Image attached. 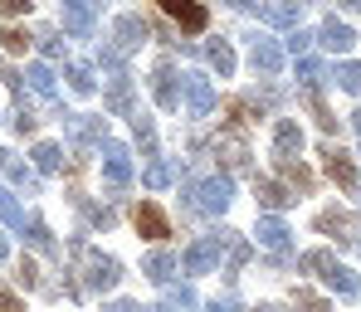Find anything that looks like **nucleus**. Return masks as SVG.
<instances>
[{"mask_svg": "<svg viewBox=\"0 0 361 312\" xmlns=\"http://www.w3.org/2000/svg\"><path fill=\"white\" fill-rule=\"evenodd\" d=\"M302 268H312V273H317L327 288H337L342 298H357V278H352V273H347V268H342V263H337V258H332L327 249L302 254Z\"/></svg>", "mask_w": 361, "mask_h": 312, "instance_id": "nucleus-1", "label": "nucleus"}, {"mask_svg": "<svg viewBox=\"0 0 361 312\" xmlns=\"http://www.w3.org/2000/svg\"><path fill=\"white\" fill-rule=\"evenodd\" d=\"M180 93H185L190 118H210L215 113V83L205 73H180Z\"/></svg>", "mask_w": 361, "mask_h": 312, "instance_id": "nucleus-2", "label": "nucleus"}, {"mask_svg": "<svg viewBox=\"0 0 361 312\" xmlns=\"http://www.w3.org/2000/svg\"><path fill=\"white\" fill-rule=\"evenodd\" d=\"M190 205H195L200 215H220V210L230 205V181H225V176L195 181V186H190Z\"/></svg>", "mask_w": 361, "mask_h": 312, "instance_id": "nucleus-3", "label": "nucleus"}, {"mask_svg": "<svg viewBox=\"0 0 361 312\" xmlns=\"http://www.w3.org/2000/svg\"><path fill=\"white\" fill-rule=\"evenodd\" d=\"M118 258H108V254H83V283L93 288V293H108V288H118Z\"/></svg>", "mask_w": 361, "mask_h": 312, "instance_id": "nucleus-4", "label": "nucleus"}, {"mask_svg": "<svg viewBox=\"0 0 361 312\" xmlns=\"http://www.w3.org/2000/svg\"><path fill=\"white\" fill-rule=\"evenodd\" d=\"M220 249H225V235H205V239H195L185 258H180V268L185 273H210L215 263H220Z\"/></svg>", "mask_w": 361, "mask_h": 312, "instance_id": "nucleus-5", "label": "nucleus"}, {"mask_svg": "<svg viewBox=\"0 0 361 312\" xmlns=\"http://www.w3.org/2000/svg\"><path fill=\"white\" fill-rule=\"evenodd\" d=\"M157 5H161V10H166V15L176 20L180 30H190V35L210 25V15H205V5H195V0H157Z\"/></svg>", "mask_w": 361, "mask_h": 312, "instance_id": "nucleus-6", "label": "nucleus"}, {"mask_svg": "<svg viewBox=\"0 0 361 312\" xmlns=\"http://www.w3.org/2000/svg\"><path fill=\"white\" fill-rule=\"evenodd\" d=\"M254 235H259V244H264V249H274V254H288V249H293V230H288L279 215H264Z\"/></svg>", "mask_w": 361, "mask_h": 312, "instance_id": "nucleus-7", "label": "nucleus"}, {"mask_svg": "<svg viewBox=\"0 0 361 312\" xmlns=\"http://www.w3.org/2000/svg\"><path fill=\"white\" fill-rule=\"evenodd\" d=\"M103 176H108V186H113V190L132 181V156L122 151L118 142H108V156H103Z\"/></svg>", "mask_w": 361, "mask_h": 312, "instance_id": "nucleus-8", "label": "nucleus"}, {"mask_svg": "<svg viewBox=\"0 0 361 312\" xmlns=\"http://www.w3.org/2000/svg\"><path fill=\"white\" fill-rule=\"evenodd\" d=\"M137 230H142L147 239H166V235H171V220H166L152 200H142V205H137Z\"/></svg>", "mask_w": 361, "mask_h": 312, "instance_id": "nucleus-9", "label": "nucleus"}, {"mask_svg": "<svg viewBox=\"0 0 361 312\" xmlns=\"http://www.w3.org/2000/svg\"><path fill=\"white\" fill-rule=\"evenodd\" d=\"M152 93H157V103H161L166 113H176V108H180V88H176V73H171L166 63H161V68L152 73Z\"/></svg>", "mask_w": 361, "mask_h": 312, "instance_id": "nucleus-10", "label": "nucleus"}, {"mask_svg": "<svg viewBox=\"0 0 361 312\" xmlns=\"http://www.w3.org/2000/svg\"><path fill=\"white\" fill-rule=\"evenodd\" d=\"M142 39H147V25H142V20H137V15H122L118 25H113V49H137V44H142Z\"/></svg>", "mask_w": 361, "mask_h": 312, "instance_id": "nucleus-11", "label": "nucleus"}, {"mask_svg": "<svg viewBox=\"0 0 361 312\" xmlns=\"http://www.w3.org/2000/svg\"><path fill=\"white\" fill-rule=\"evenodd\" d=\"M327 176H332L342 190H357V166H352V156L337 151V146H327Z\"/></svg>", "mask_w": 361, "mask_h": 312, "instance_id": "nucleus-12", "label": "nucleus"}, {"mask_svg": "<svg viewBox=\"0 0 361 312\" xmlns=\"http://www.w3.org/2000/svg\"><path fill=\"white\" fill-rule=\"evenodd\" d=\"M317 230L332 235V239H352L357 220H352V210H322V215H317Z\"/></svg>", "mask_w": 361, "mask_h": 312, "instance_id": "nucleus-13", "label": "nucleus"}, {"mask_svg": "<svg viewBox=\"0 0 361 312\" xmlns=\"http://www.w3.org/2000/svg\"><path fill=\"white\" fill-rule=\"evenodd\" d=\"M298 151H302L298 123H279V132H274V156H279V161H293Z\"/></svg>", "mask_w": 361, "mask_h": 312, "instance_id": "nucleus-14", "label": "nucleus"}, {"mask_svg": "<svg viewBox=\"0 0 361 312\" xmlns=\"http://www.w3.org/2000/svg\"><path fill=\"white\" fill-rule=\"evenodd\" d=\"M254 195H259V205H264V210H274V215H279L283 205H293V190L279 186V181H254Z\"/></svg>", "mask_w": 361, "mask_h": 312, "instance_id": "nucleus-15", "label": "nucleus"}, {"mask_svg": "<svg viewBox=\"0 0 361 312\" xmlns=\"http://www.w3.org/2000/svg\"><path fill=\"white\" fill-rule=\"evenodd\" d=\"M108 108L113 113H132V78L113 68V78H108Z\"/></svg>", "mask_w": 361, "mask_h": 312, "instance_id": "nucleus-16", "label": "nucleus"}, {"mask_svg": "<svg viewBox=\"0 0 361 312\" xmlns=\"http://www.w3.org/2000/svg\"><path fill=\"white\" fill-rule=\"evenodd\" d=\"M254 68L259 73H279L283 68V49L274 39H254Z\"/></svg>", "mask_w": 361, "mask_h": 312, "instance_id": "nucleus-17", "label": "nucleus"}, {"mask_svg": "<svg viewBox=\"0 0 361 312\" xmlns=\"http://www.w3.org/2000/svg\"><path fill=\"white\" fill-rule=\"evenodd\" d=\"M103 132H108L103 118H68V137L83 142V146H88V142H103Z\"/></svg>", "mask_w": 361, "mask_h": 312, "instance_id": "nucleus-18", "label": "nucleus"}, {"mask_svg": "<svg viewBox=\"0 0 361 312\" xmlns=\"http://www.w3.org/2000/svg\"><path fill=\"white\" fill-rule=\"evenodd\" d=\"M171 268H176V258L166 249H157V254H147V263H142V273L152 278V283H171Z\"/></svg>", "mask_w": 361, "mask_h": 312, "instance_id": "nucleus-19", "label": "nucleus"}, {"mask_svg": "<svg viewBox=\"0 0 361 312\" xmlns=\"http://www.w3.org/2000/svg\"><path fill=\"white\" fill-rule=\"evenodd\" d=\"M352 39H357V35H352L347 25H337V20H327V25H322V44H327L332 54H347V49H352Z\"/></svg>", "mask_w": 361, "mask_h": 312, "instance_id": "nucleus-20", "label": "nucleus"}, {"mask_svg": "<svg viewBox=\"0 0 361 312\" xmlns=\"http://www.w3.org/2000/svg\"><path fill=\"white\" fill-rule=\"evenodd\" d=\"M0 171H5V176H10V181H15V186H20V190H35V171H30L25 161H15L10 151L0 156Z\"/></svg>", "mask_w": 361, "mask_h": 312, "instance_id": "nucleus-21", "label": "nucleus"}, {"mask_svg": "<svg viewBox=\"0 0 361 312\" xmlns=\"http://www.w3.org/2000/svg\"><path fill=\"white\" fill-rule=\"evenodd\" d=\"M30 88L39 93V98H54V73H49V63H30Z\"/></svg>", "mask_w": 361, "mask_h": 312, "instance_id": "nucleus-22", "label": "nucleus"}, {"mask_svg": "<svg viewBox=\"0 0 361 312\" xmlns=\"http://www.w3.org/2000/svg\"><path fill=\"white\" fill-rule=\"evenodd\" d=\"M220 151H225V161H230V166H244V156H249V146H244V137L235 132V127L225 132V142H220Z\"/></svg>", "mask_w": 361, "mask_h": 312, "instance_id": "nucleus-23", "label": "nucleus"}, {"mask_svg": "<svg viewBox=\"0 0 361 312\" xmlns=\"http://www.w3.org/2000/svg\"><path fill=\"white\" fill-rule=\"evenodd\" d=\"M0 220H5L10 230H25V210H20V200H15L10 190H0Z\"/></svg>", "mask_w": 361, "mask_h": 312, "instance_id": "nucleus-24", "label": "nucleus"}, {"mask_svg": "<svg viewBox=\"0 0 361 312\" xmlns=\"http://www.w3.org/2000/svg\"><path fill=\"white\" fill-rule=\"evenodd\" d=\"M59 161H63V151L54 146V142H39V146H35V166H39L44 176H49V171H59Z\"/></svg>", "mask_w": 361, "mask_h": 312, "instance_id": "nucleus-25", "label": "nucleus"}, {"mask_svg": "<svg viewBox=\"0 0 361 312\" xmlns=\"http://www.w3.org/2000/svg\"><path fill=\"white\" fill-rule=\"evenodd\" d=\"M63 78H68V88H73V93H93V73H88L83 63H68V68H63Z\"/></svg>", "mask_w": 361, "mask_h": 312, "instance_id": "nucleus-26", "label": "nucleus"}, {"mask_svg": "<svg viewBox=\"0 0 361 312\" xmlns=\"http://www.w3.org/2000/svg\"><path fill=\"white\" fill-rule=\"evenodd\" d=\"M210 63L220 68V78H230L235 73V49L230 44H210Z\"/></svg>", "mask_w": 361, "mask_h": 312, "instance_id": "nucleus-27", "label": "nucleus"}, {"mask_svg": "<svg viewBox=\"0 0 361 312\" xmlns=\"http://www.w3.org/2000/svg\"><path fill=\"white\" fill-rule=\"evenodd\" d=\"M279 171H283V181H288V186H298V190H307V186H312V176L302 171L298 161H279Z\"/></svg>", "mask_w": 361, "mask_h": 312, "instance_id": "nucleus-28", "label": "nucleus"}, {"mask_svg": "<svg viewBox=\"0 0 361 312\" xmlns=\"http://www.w3.org/2000/svg\"><path fill=\"white\" fill-rule=\"evenodd\" d=\"M195 308V293H190V288H171V293H166V312H190Z\"/></svg>", "mask_w": 361, "mask_h": 312, "instance_id": "nucleus-29", "label": "nucleus"}, {"mask_svg": "<svg viewBox=\"0 0 361 312\" xmlns=\"http://www.w3.org/2000/svg\"><path fill=\"white\" fill-rule=\"evenodd\" d=\"M298 73H302V83H307L312 93H317V83L327 78V68H322V63H317V59H302V63H298Z\"/></svg>", "mask_w": 361, "mask_h": 312, "instance_id": "nucleus-30", "label": "nucleus"}, {"mask_svg": "<svg viewBox=\"0 0 361 312\" xmlns=\"http://www.w3.org/2000/svg\"><path fill=\"white\" fill-rule=\"evenodd\" d=\"M337 83H342L347 93H361V63H342V68H337Z\"/></svg>", "mask_w": 361, "mask_h": 312, "instance_id": "nucleus-31", "label": "nucleus"}, {"mask_svg": "<svg viewBox=\"0 0 361 312\" xmlns=\"http://www.w3.org/2000/svg\"><path fill=\"white\" fill-rule=\"evenodd\" d=\"M147 186H152V190L171 186V166H166V161H152V166H147Z\"/></svg>", "mask_w": 361, "mask_h": 312, "instance_id": "nucleus-32", "label": "nucleus"}, {"mask_svg": "<svg viewBox=\"0 0 361 312\" xmlns=\"http://www.w3.org/2000/svg\"><path fill=\"white\" fill-rule=\"evenodd\" d=\"M244 263H249V244H244V239H230V278L240 273Z\"/></svg>", "mask_w": 361, "mask_h": 312, "instance_id": "nucleus-33", "label": "nucleus"}, {"mask_svg": "<svg viewBox=\"0 0 361 312\" xmlns=\"http://www.w3.org/2000/svg\"><path fill=\"white\" fill-rule=\"evenodd\" d=\"M0 39H5V49H10V54H25V44H30V35H25V30H0Z\"/></svg>", "mask_w": 361, "mask_h": 312, "instance_id": "nucleus-34", "label": "nucleus"}, {"mask_svg": "<svg viewBox=\"0 0 361 312\" xmlns=\"http://www.w3.org/2000/svg\"><path fill=\"white\" fill-rule=\"evenodd\" d=\"M30 244H35V249H54V235H49V230H44V225H39V220H35V225H30Z\"/></svg>", "mask_w": 361, "mask_h": 312, "instance_id": "nucleus-35", "label": "nucleus"}, {"mask_svg": "<svg viewBox=\"0 0 361 312\" xmlns=\"http://www.w3.org/2000/svg\"><path fill=\"white\" fill-rule=\"evenodd\" d=\"M298 308H302V312H332L322 298H317V293H307V288H298Z\"/></svg>", "mask_w": 361, "mask_h": 312, "instance_id": "nucleus-36", "label": "nucleus"}, {"mask_svg": "<svg viewBox=\"0 0 361 312\" xmlns=\"http://www.w3.org/2000/svg\"><path fill=\"white\" fill-rule=\"evenodd\" d=\"M20 283H25V288H39V268H35V263H30V258H25V263H20Z\"/></svg>", "mask_w": 361, "mask_h": 312, "instance_id": "nucleus-37", "label": "nucleus"}, {"mask_svg": "<svg viewBox=\"0 0 361 312\" xmlns=\"http://www.w3.org/2000/svg\"><path fill=\"white\" fill-rule=\"evenodd\" d=\"M0 10H5V15H25V10H30V0H0Z\"/></svg>", "mask_w": 361, "mask_h": 312, "instance_id": "nucleus-38", "label": "nucleus"}, {"mask_svg": "<svg viewBox=\"0 0 361 312\" xmlns=\"http://www.w3.org/2000/svg\"><path fill=\"white\" fill-rule=\"evenodd\" d=\"M0 312H20V298H15V293H5V288H0Z\"/></svg>", "mask_w": 361, "mask_h": 312, "instance_id": "nucleus-39", "label": "nucleus"}, {"mask_svg": "<svg viewBox=\"0 0 361 312\" xmlns=\"http://www.w3.org/2000/svg\"><path fill=\"white\" fill-rule=\"evenodd\" d=\"M210 312H240V303H235V298H215V303H210Z\"/></svg>", "mask_w": 361, "mask_h": 312, "instance_id": "nucleus-40", "label": "nucleus"}, {"mask_svg": "<svg viewBox=\"0 0 361 312\" xmlns=\"http://www.w3.org/2000/svg\"><path fill=\"white\" fill-rule=\"evenodd\" d=\"M103 312H152V308H137V303H113V308H103Z\"/></svg>", "mask_w": 361, "mask_h": 312, "instance_id": "nucleus-41", "label": "nucleus"}, {"mask_svg": "<svg viewBox=\"0 0 361 312\" xmlns=\"http://www.w3.org/2000/svg\"><path fill=\"white\" fill-rule=\"evenodd\" d=\"M230 5H235V10H254L259 0H230Z\"/></svg>", "mask_w": 361, "mask_h": 312, "instance_id": "nucleus-42", "label": "nucleus"}, {"mask_svg": "<svg viewBox=\"0 0 361 312\" xmlns=\"http://www.w3.org/2000/svg\"><path fill=\"white\" fill-rule=\"evenodd\" d=\"M254 312H283V308H274V303H264V308H254Z\"/></svg>", "mask_w": 361, "mask_h": 312, "instance_id": "nucleus-43", "label": "nucleus"}, {"mask_svg": "<svg viewBox=\"0 0 361 312\" xmlns=\"http://www.w3.org/2000/svg\"><path fill=\"white\" fill-rule=\"evenodd\" d=\"M5 254H10V244H5V239H0V258H5Z\"/></svg>", "mask_w": 361, "mask_h": 312, "instance_id": "nucleus-44", "label": "nucleus"}, {"mask_svg": "<svg viewBox=\"0 0 361 312\" xmlns=\"http://www.w3.org/2000/svg\"><path fill=\"white\" fill-rule=\"evenodd\" d=\"M352 123H357V132H361V108H357V118H352Z\"/></svg>", "mask_w": 361, "mask_h": 312, "instance_id": "nucleus-45", "label": "nucleus"}, {"mask_svg": "<svg viewBox=\"0 0 361 312\" xmlns=\"http://www.w3.org/2000/svg\"><path fill=\"white\" fill-rule=\"evenodd\" d=\"M347 5H352V10H361V0H347Z\"/></svg>", "mask_w": 361, "mask_h": 312, "instance_id": "nucleus-46", "label": "nucleus"}]
</instances>
